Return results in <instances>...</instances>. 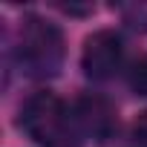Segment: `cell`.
Here are the masks:
<instances>
[{
    "mask_svg": "<svg viewBox=\"0 0 147 147\" xmlns=\"http://www.w3.org/2000/svg\"><path fill=\"white\" fill-rule=\"evenodd\" d=\"M18 61L32 78H52L63 63V35L43 18H26L18 40Z\"/></svg>",
    "mask_w": 147,
    "mask_h": 147,
    "instance_id": "1",
    "label": "cell"
},
{
    "mask_svg": "<svg viewBox=\"0 0 147 147\" xmlns=\"http://www.w3.org/2000/svg\"><path fill=\"white\" fill-rule=\"evenodd\" d=\"M18 124L32 141L43 147H61L72 130V113L63 107V101L55 92L43 90L26 98V104L20 107Z\"/></svg>",
    "mask_w": 147,
    "mask_h": 147,
    "instance_id": "2",
    "label": "cell"
},
{
    "mask_svg": "<svg viewBox=\"0 0 147 147\" xmlns=\"http://www.w3.org/2000/svg\"><path fill=\"white\" fill-rule=\"evenodd\" d=\"M124 58V40L113 29H98L84 40L81 49V69L92 81H107L113 78Z\"/></svg>",
    "mask_w": 147,
    "mask_h": 147,
    "instance_id": "3",
    "label": "cell"
},
{
    "mask_svg": "<svg viewBox=\"0 0 147 147\" xmlns=\"http://www.w3.org/2000/svg\"><path fill=\"white\" fill-rule=\"evenodd\" d=\"M72 124L95 141H107L118 130V115H115V107L104 95L87 92L72 104Z\"/></svg>",
    "mask_w": 147,
    "mask_h": 147,
    "instance_id": "4",
    "label": "cell"
},
{
    "mask_svg": "<svg viewBox=\"0 0 147 147\" xmlns=\"http://www.w3.org/2000/svg\"><path fill=\"white\" fill-rule=\"evenodd\" d=\"M130 87L138 95H147V55H141L130 69Z\"/></svg>",
    "mask_w": 147,
    "mask_h": 147,
    "instance_id": "5",
    "label": "cell"
},
{
    "mask_svg": "<svg viewBox=\"0 0 147 147\" xmlns=\"http://www.w3.org/2000/svg\"><path fill=\"white\" fill-rule=\"evenodd\" d=\"M133 138H136L138 147H147V110L136 115V121H133Z\"/></svg>",
    "mask_w": 147,
    "mask_h": 147,
    "instance_id": "6",
    "label": "cell"
}]
</instances>
